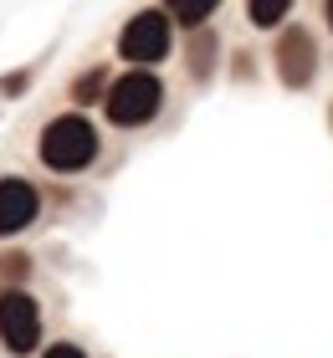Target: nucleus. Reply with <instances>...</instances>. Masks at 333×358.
I'll list each match as a JSON object with an SVG mask.
<instances>
[{
    "label": "nucleus",
    "instance_id": "obj_6",
    "mask_svg": "<svg viewBox=\"0 0 333 358\" xmlns=\"http://www.w3.org/2000/svg\"><path fill=\"white\" fill-rule=\"evenodd\" d=\"M41 215V194L31 179H0V236H21Z\"/></svg>",
    "mask_w": 333,
    "mask_h": 358
},
{
    "label": "nucleus",
    "instance_id": "obj_1",
    "mask_svg": "<svg viewBox=\"0 0 333 358\" xmlns=\"http://www.w3.org/2000/svg\"><path fill=\"white\" fill-rule=\"evenodd\" d=\"M41 164L57 169V174H77L88 169L97 159V128L88 118H77V113H67V118H52L41 128Z\"/></svg>",
    "mask_w": 333,
    "mask_h": 358
},
{
    "label": "nucleus",
    "instance_id": "obj_10",
    "mask_svg": "<svg viewBox=\"0 0 333 358\" xmlns=\"http://www.w3.org/2000/svg\"><path fill=\"white\" fill-rule=\"evenodd\" d=\"M0 276H26V256H0Z\"/></svg>",
    "mask_w": 333,
    "mask_h": 358
},
{
    "label": "nucleus",
    "instance_id": "obj_5",
    "mask_svg": "<svg viewBox=\"0 0 333 358\" xmlns=\"http://www.w3.org/2000/svg\"><path fill=\"white\" fill-rule=\"evenodd\" d=\"M272 67L282 77V87H308L313 83V72H318V41L308 36V26H287L277 36Z\"/></svg>",
    "mask_w": 333,
    "mask_h": 358
},
{
    "label": "nucleus",
    "instance_id": "obj_2",
    "mask_svg": "<svg viewBox=\"0 0 333 358\" xmlns=\"http://www.w3.org/2000/svg\"><path fill=\"white\" fill-rule=\"evenodd\" d=\"M159 103H164V87H159V77L154 72H128V77H118V83L108 87V97H103V108H108V118L118 123V128H139V123H149L159 113Z\"/></svg>",
    "mask_w": 333,
    "mask_h": 358
},
{
    "label": "nucleus",
    "instance_id": "obj_12",
    "mask_svg": "<svg viewBox=\"0 0 333 358\" xmlns=\"http://www.w3.org/2000/svg\"><path fill=\"white\" fill-rule=\"evenodd\" d=\"M323 10H328V26H333V0H328V6H323Z\"/></svg>",
    "mask_w": 333,
    "mask_h": 358
},
{
    "label": "nucleus",
    "instance_id": "obj_3",
    "mask_svg": "<svg viewBox=\"0 0 333 358\" xmlns=\"http://www.w3.org/2000/svg\"><path fill=\"white\" fill-rule=\"evenodd\" d=\"M0 343H6V353H31L41 343V307L21 287L0 292Z\"/></svg>",
    "mask_w": 333,
    "mask_h": 358
},
{
    "label": "nucleus",
    "instance_id": "obj_9",
    "mask_svg": "<svg viewBox=\"0 0 333 358\" xmlns=\"http://www.w3.org/2000/svg\"><path fill=\"white\" fill-rule=\"evenodd\" d=\"M97 92H103V72H82L77 77V87H72V97H77V103H103V97H97Z\"/></svg>",
    "mask_w": 333,
    "mask_h": 358
},
{
    "label": "nucleus",
    "instance_id": "obj_11",
    "mask_svg": "<svg viewBox=\"0 0 333 358\" xmlns=\"http://www.w3.org/2000/svg\"><path fill=\"white\" fill-rule=\"evenodd\" d=\"M41 358H82V348H77V343H52Z\"/></svg>",
    "mask_w": 333,
    "mask_h": 358
},
{
    "label": "nucleus",
    "instance_id": "obj_7",
    "mask_svg": "<svg viewBox=\"0 0 333 358\" xmlns=\"http://www.w3.org/2000/svg\"><path fill=\"white\" fill-rule=\"evenodd\" d=\"M287 10H292V0H246V15H252V26H261V31L277 26Z\"/></svg>",
    "mask_w": 333,
    "mask_h": 358
},
{
    "label": "nucleus",
    "instance_id": "obj_8",
    "mask_svg": "<svg viewBox=\"0 0 333 358\" xmlns=\"http://www.w3.org/2000/svg\"><path fill=\"white\" fill-rule=\"evenodd\" d=\"M215 6H221V0H170V15H175V21H185V26H200Z\"/></svg>",
    "mask_w": 333,
    "mask_h": 358
},
{
    "label": "nucleus",
    "instance_id": "obj_4",
    "mask_svg": "<svg viewBox=\"0 0 333 358\" xmlns=\"http://www.w3.org/2000/svg\"><path fill=\"white\" fill-rule=\"evenodd\" d=\"M118 57L139 62V67H149V62H164V57H170V15L139 10V15L123 26V36H118Z\"/></svg>",
    "mask_w": 333,
    "mask_h": 358
}]
</instances>
